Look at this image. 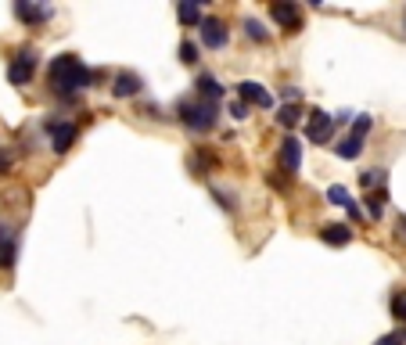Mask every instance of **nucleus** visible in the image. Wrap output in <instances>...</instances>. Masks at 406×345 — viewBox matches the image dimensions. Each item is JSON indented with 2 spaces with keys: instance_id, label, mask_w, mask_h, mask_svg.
<instances>
[{
  "instance_id": "1",
  "label": "nucleus",
  "mask_w": 406,
  "mask_h": 345,
  "mask_svg": "<svg viewBox=\"0 0 406 345\" xmlns=\"http://www.w3.org/2000/svg\"><path fill=\"white\" fill-rule=\"evenodd\" d=\"M97 83V72H90L87 65H79V58L76 54H62V58H54L50 62V87L57 94H79V90H90Z\"/></svg>"
},
{
  "instance_id": "2",
  "label": "nucleus",
  "mask_w": 406,
  "mask_h": 345,
  "mask_svg": "<svg viewBox=\"0 0 406 345\" xmlns=\"http://www.w3.org/2000/svg\"><path fill=\"white\" fill-rule=\"evenodd\" d=\"M177 119H180L191 133H209V130H216V123H219V111H216V104H209V101H180V104H177Z\"/></svg>"
},
{
  "instance_id": "3",
  "label": "nucleus",
  "mask_w": 406,
  "mask_h": 345,
  "mask_svg": "<svg viewBox=\"0 0 406 345\" xmlns=\"http://www.w3.org/2000/svg\"><path fill=\"white\" fill-rule=\"evenodd\" d=\"M33 72H36V50H18L15 58H11V65H8V80L15 83V87H26V83H33Z\"/></svg>"
},
{
  "instance_id": "4",
  "label": "nucleus",
  "mask_w": 406,
  "mask_h": 345,
  "mask_svg": "<svg viewBox=\"0 0 406 345\" xmlns=\"http://www.w3.org/2000/svg\"><path fill=\"white\" fill-rule=\"evenodd\" d=\"M47 133H50V148H54V155H65V151L76 144V137H79L76 123H57V119L47 123Z\"/></svg>"
},
{
  "instance_id": "5",
  "label": "nucleus",
  "mask_w": 406,
  "mask_h": 345,
  "mask_svg": "<svg viewBox=\"0 0 406 345\" xmlns=\"http://www.w3.org/2000/svg\"><path fill=\"white\" fill-rule=\"evenodd\" d=\"M270 18H273L280 29H287V33H299V29H302V11H299L295 4H287V0H277V4H270Z\"/></svg>"
},
{
  "instance_id": "6",
  "label": "nucleus",
  "mask_w": 406,
  "mask_h": 345,
  "mask_svg": "<svg viewBox=\"0 0 406 345\" xmlns=\"http://www.w3.org/2000/svg\"><path fill=\"white\" fill-rule=\"evenodd\" d=\"M299 169H302V141L299 137H284L280 141V172L295 177Z\"/></svg>"
},
{
  "instance_id": "7",
  "label": "nucleus",
  "mask_w": 406,
  "mask_h": 345,
  "mask_svg": "<svg viewBox=\"0 0 406 345\" xmlns=\"http://www.w3.org/2000/svg\"><path fill=\"white\" fill-rule=\"evenodd\" d=\"M202 43L209 47V50H223L226 43H230V29L219 22V18H202Z\"/></svg>"
},
{
  "instance_id": "8",
  "label": "nucleus",
  "mask_w": 406,
  "mask_h": 345,
  "mask_svg": "<svg viewBox=\"0 0 406 345\" xmlns=\"http://www.w3.org/2000/svg\"><path fill=\"white\" fill-rule=\"evenodd\" d=\"M331 133H334V115H327V111H309V126H306V137L313 141V144H324V141H331Z\"/></svg>"
},
{
  "instance_id": "9",
  "label": "nucleus",
  "mask_w": 406,
  "mask_h": 345,
  "mask_svg": "<svg viewBox=\"0 0 406 345\" xmlns=\"http://www.w3.org/2000/svg\"><path fill=\"white\" fill-rule=\"evenodd\" d=\"M238 90V101L241 104H256V108H273V97L263 90V83H256V80H245V83H238L234 87Z\"/></svg>"
},
{
  "instance_id": "10",
  "label": "nucleus",
  "mask_w": 406,
  "mask_h": 345,
  "mask_svg": "<svg viewBox=\"0 0 406 345\" xmlns=\"http://www.w3.org/2000/svg\"><path fill=\"white\" fill-rule=\"evenodd\" d=\"M18 259V230L0 226V270H11Z\"/></svg>"
},
{
  "instance_id": "11",
  "label": "nucleus",
  "mask_w": 406,
  "mask_h": 345,
  "mask_svg": "<svg viewBox=\"0 0 406 345\" xmlns=\"http://www.w3.org/2000/svg\"><path fill=\"white\" fill-rule=\"evenodd\" d=\"M141 87H144V83H141V76H137V72H119V76L111 80V94L119 97V101L137 97V94H141Z\"/></svg>"
},
{
  "instance_id": "12",
  "label": "nucleus",
  "mask_w": 406,
  "mask_h": 345,
  "mask_svg": "<svg viewBox=\"0 0 406 345\" xmlns=\"http://www.w3.org/2000/svg\"><path fill=\"white\" fill-rule=\"evenodd\" d=\"M320 241L331 248H341L353 241V230H349V223H327V226H320Z\"/></svg>"
},
{
  "instance_id": "13",
  "label": "nucleus",
  "mask_w": 406,
  "mask_h": 345,
  "mask_svg": "<svg viewBox=\"0 0 406 345\" xmlns=\"http://www.w3.org/2000/svg\"><path fill=\"white\" fill-rule=\"evenodd\" d=\"M15 15H18L22 26H40V22L50 18V8H40V4H26V0H18V4H15Z\"/></svg>"
},
{
  "instance_id": "14",
  "label": "nucleus",
  "mask_w": 406,
  "mask_h": 345,
  "mask_svg": "<svg viewBox=\"0 0 406 345\" xmlns=\"http://www.w3.org/2000/svg\"><path fill=\"white\" fill-rule=\"evenodd\" d=\"M194 87H198V94H202V101H209V104H216V101H219V97L226 94V90L219 87V80H216V76H209V72H202Z\"/></svg>"
},
{
  "instance_id": "15",
  "label": "nucleus",
  "mask_w": 406,
  "mask_h": 345,
  "mask_svg": "<svg viewBox=\"0 0 406 345\" xmlns=\"http://www.w3.org/2000/svg\"><path fill=\"white\" fill-rule=\"evenodd\" d=\"M334 155H338V158H360V155H363V137L345 133V137L334 144Z\"/></svg>"
},
{
  "instance_id": "16",
  "label": "nucleus",
  "mask_w": 406,
  "mask_h": 345,
  "mask_svg": "<svg viewBox=\"0 0 406 345\" xmlns=\"http://www.w3.org/2000/svg\"><path fill=\"white\" fill-rule=\"evenodd\" d=\"M277 123H280L284 130H295V126L302 123V111H299V104H284V108H277Z\"/></svg>"
},
{
  "instance_id": "17",
  "label": "nucleus",
  "mask_w": 406,
  "mask_h": 345,
  "mask_svg": "<svg viewBox=\"0 0 406 345\" xmlns=\"http://www.w3.org/2000/svg\"><path fill=\"white\" fill-rule=\"evenodd\" d=\"M385 202H388V191H385V187H378L374 195H367V212H371V219H381V216H385Z\"/></svg>"
},
{
  "instance_id": "18",
  "label": "nucleus",
  "mask_w": 406,
  "mask_h": 345,
  "mask_svg": "<svg viewBox=\"0 0 406 345\" xmlns=\"http://www.w3.org/2000/svg\"><path fill=\"white\" fill-rule=\"evenodd\" d=\"M177 15H180L184 26H202V11H198V4H177Z\"/></svg>"
},
{
  "instance_id": "19",
  "label": "nucleus",
  "mask_w": 406,
  "mask_h": 345,
  "mask_svg": "<svg viewBox=\"0 0 406 345\" xmlns=\"http://www.w3.org/2000/svg\"><path fill=\"white\" fill-rule=\"evenodd\" d=\"M198 54H202V47H198L194 40H184V43H180V62H184V65H194Z\"/></svg>"
},
{
  "instance_id": "20",
  "label": "nucleus",
  "mask_w": 406,
  "mask_h": 345,
  "mask_svg": "<svg viewBox=\"0 0 406 345\" xmlns=\"http://www.w3.org/2000/svg\"><path fill=\"white\" fill-rule=\"evenodd\" d=\"M371 130H374V119H371V115H353V130H349L353 137H367Z\"/></svg>"
},
{
  "instance_id": "21",
  "label": "nucleus",
  "mask_w": 406,
  "mask_h": 345,
  "mask_svg": "<svg viewBox=\"0 0 406 345\" xmlns=\"http://www.w3.org/2000/svg\"><path fill=\"white\" fill-rule=\"evenodd\" d=\"M245 33H248V40H252V43H266V40H270V33H266L256 18H245Z\"/></svg>"
},
{
  "instance_id": "22",
  "label": "nucleus",
  "mask_w": 406,
  "mask_h": 345,
  "mask_svg": "<svg viewBox=\"0 0 406 345\" xmlns=\"http://www.w3.org/2000/svg\"><path fill=\"white\" fill-rule=\"evenodd\" d=\"M327 202H331V205H341V209H345V205H349L353 198H349V191H345L341 184H331V187H327Z\"/></svg>"
},
{
  "instance_id": "23",
  "label": "nucleus",
  "mask_w": 406,
  "mask_h": 345,
  "mask_svg": "<svg viewBox=\"0 0 406 345\" xmlns=\"http://www.w3.org/2000/svg\"><path fill=\"white\" fill-rule=\"evenodd\" d=\"M230 119H234V123H241V119H248V104H241V101H230Z\"/></svg>"
},
{
  "instance_id": "24",
  "label": "nucleus",
  "mask_w": 406,
  "mask_h": 345,
  "mask_svg": "<svg viewBox=\"0 0 406 345\" xmlns=\"http://www.w3.org/2000/svg\"><path fill=\"white\" fill-rule=\"evenodd\" d=\"M280 97H284V104H299L302 90H299V87H280Z\"/></svg>"
},
{
  "instance_id": "25",
  "label": "nucleus",
  "mask_w": 406,
  "mask_h": 345,
  "mask_svg": "<svg viewBox=\"0 0 406 345\" xmlns=\"http://www.w3.org/2000/svg\"><path fill=\"white\" fill-rule=\"evenodd\" d=\"M392 313H395L399 320H406V295H395V299H392Z\"/></svg>"
},
{
  "instance_id": "26",
  "label": "nucleus",
  "mask_w": 406,
  "mask_h": 345,
  "mask_svg": "<svg viewBox=\"0 0 406 345\" xmlns=\"http://www.w3.org/2000/svg\"><path fill=\"white\" fill-rule=\"evenodd\" d=\"M402 341H406L402 334H385V338H378L374 345H402Z\"/></svg>"
},
{
  "instance_id": "27",
  "label": "nucleus",
  "mask_w": 406,
  "mask_h": 345,
  "mask_svg": "<svg viewBox=\"0 0 406 345\" xmlns=\"http://www.w3.org/2000/svg\"><path fill=\"white\" fill-rule=\"evenodd\" d=\"M345 209H349V216H353V219H363V212H360V205H356V202H349Z\"/></svg>"
},
{
  "instance_id": "28",
  "label": "nucleus",
  "mask_w": 406,
  "mask_h": 345,
  "mask_svg": "<svg viewBox=\"0 0 406 345\" xmlns=\"http://www.w3.org/2000/svg\"><path fill=\"white\" fill-rule=\"evenodd\" d=\"M270 184H273L277 191H287V180H284V177H270Z\"/></svg>"
},
{
  "instance_id": "29",
  "label": "nucleus",
  "mask_w": 406,
  "mask_h": 345,
  "mask_svg": "<svg viewBox=\"0 0 406 345\" xmlns=\"http://www.w3.org/2000/svg\"><path fill=\"white\" fill-rule=\"evenodd\" d=\"M399 234H402V238H406V216H402V219H399Z\"/></svg>"
},
{
  "instance_id": "30",
  "label": "nucleus",
  "mask_w": 406,
  "mask_h": 345,
  "mask_svg": "<svg viewBox=\"0 0 406 345\" xmlns=\"http://www.w3.org/2000/svg\"><path fill=\"white\" fill-rule=\"evenodd\" d=\"M402 26H406V11H402Z\"/></svg>"
}]
</instances>
